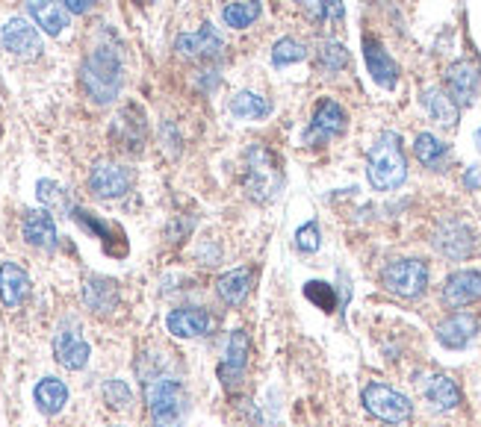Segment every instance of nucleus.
I'll use <instances>...</instances> for the list:
<instances>
[{
  "label": "nucleus",
  "instance_id": "13",
  "mask_svg": "<svg viewBox=\"0 0 481 427\" xmlns=\"http://www.w3.org/2000/svg\"><path fill=\"white\" fill-rule=\"evenodd\" d=\"M446 89L449 98L455 100L458 107H469L476 100V89H478V68L473 62H455L449 65L446 71Z\"/></svg>",
  "mask_w": 481,
  "mask_h": 427
},
{
  "label": "nucleus",
  "instance_id": "16",
  "mask_svg": "<svg viewBox=\"0 0 481 427\" xmlns=\"http://www.w3.org/2000/svg\"><path fill=\"white\" fill-rule=\"evenodd\" d=\"M21 236H24L27 245L42 248V250L57 248V239H60V236H57V225H53L51 212H44V210L27 212L24 221H21Z\"/></svg>",
  "mask_w": 481,
  "mask_h": 427
},
{
  "label": "nucleus",
  "instance_id": "23",
  "mask_svg": "<svg viewBox=\"0 0 481 427\" xmlns=\"http://www.w3.org/2000/svg\"><path fill=\"white\" fill-rule=\"evenodd\" d=\"M248 289H252V272L248 268H234V272L221 274L216 281V292L219 298L228 306H239L248 298Z\"/></svg>",
  "mask_w": 481,
  "mask_h": 427
},
{
  "label": "nucleus",
  "instance_id": "33",
  "mask_svg": "<svg viewBox=\"0 0 481 427\" xmlns=\"http://www.w3.org/2000/svg\"><path fill=\"white\" fill-rule=\"evenodd\" d=\"M304 295L317 304V306H322L325 312H331L337 306V298H334V289H331L328 283H319V281H310L308 286H304Z\"/></svg>",
  "mask_w": 481,
  "mask_h": 427
},
{
  "label": "nucleus",
  "instance_id": "17",
  "mask_svg": "<svg viewBox=\"0 0 481 427\" xmlns=\"http://www.w3.org/2000/svg\"><path fill=\"white\" fill-rule=\"evenodd\" d=\"M476 330H478V319H476V315H469V312H455V315H449L446 321H440V328H437V342H440L443 348L458 351V348L469 345V339L476 336Z\"/></svg>",
  "mask_w": 481,
  "mask_h": 427
},
{
  "label": "nucleus",
  "instance_id": "3",
  "mask_svg": "<svg viewBox=\"0 0 481 427\" xmlns=\"http://www.w3.org/2000/svg\"><path fill=\"white\" fill-rule=\"evenodd\" d=\"M366 178L378 192H390L396 186H402L405 178H408V162H405L402 142L396 133H384L373 147H369Z\"/></svg>",
  "mask_w": 481,
  "mask_h": 427
},
{
  "label": "nucleus",
  "instance_id": "9",
  "mask_svg": "<svg viewBox=\"0 0 481 427\" xmlns=\"http://www.w3.org/2000/svg\"><path fill=\"white\" fill-rule=\"evenodd\" d=\"M346 130V113L337 100H322L313 113V122L308 130V142L310 145H319V142H328V138L340 136Z\"/></svg>",
  "mask_w": 481,
  "mask_h": 427
},
{
  "label": "nucleus",
  "instance_id": "38",
  "mask_svg": "<svg viewBox=\"0 0 481 427\" xmlns=\"http://www.w3.org/2000/svg\"><path fill=\"white\" fill-rule=\"evenodd\" d=\"M299 4H304V0H299Z\"/></svg>",
  "mask_w": 481,
  "mask_h": 427
},
{
  "label": "nucleus",
  "instance_id": "30",
  "mask_svg": "<svg viewBox=\"0 0 481 427\" xmlns=\"http://www.w3.org/2000/svg\"><path fill=\"white\" fill-rule=\"evenodd\" d=\"M100 395H104L109 410H127L133 401V395H131V389H127L124 380H107L104 389H100Z\"/></svg>",
  "mask_w": 481,
  "mask_h": 427
},
{
  "label": "nucleus",
  "instance_id": "14",
  "mask_svg": "<svg viewBox=\"0 0 481 427\" xmlns=\"http://www.w3.org/2000/svg\"><path fill=\"white\" fill-rule=\"evenodd\" d=\"M481 298V272L473 268H464V272H455L443 286V304L446 306H467Z\"/></svg>",
  "mask_w": 481,
  "mask_h": 427
},
{
  "label": "nucleus",
  "instance_id": "31",
  "mask_svg": "<svg viewBox=\"0 0 481 427\" xmlns=\"http://www.w3.org/2000/svg\"><path fill=\"white\" fill-rule=\"evenodd\" d=\"M319 65L325 71H340L349 65V51L340 42H325L319 48Z\"/></svg>",
  "mask_w": 481,
  "mask_h": 427
},
{
  "label": "nucleus",
  "instance_id": "2",
  "mask_svg": "<svg viewBox=\"0 0 481 427\" xmlns=\"http://www.w3.org/2000/svg\"><path fill=\"white\" fill-rule=\"evenodd\" d=\"M80 80L86 95L95 100V104H113L122 91V62H118V53L109 48H95L86 57L80 68Z\"/></svg>",
  "mask_w": 481,
  "mask_h": 427
},
{
  "label": "nucleus",
  "instance_id": "32",
  "mask_svg": "<svg viewBox=\"0 0 481 427\" xmlns=\"http://www.w3.org/2000/svg\"><path fill=\"white\" fill-rule=\"evenodd\" d=\"M36 194H39V201L44 203V207H51V210H68L66 189H62V186H57L53 180H39V186H36Z\"/></svg>",
  "mask_w": 481,
  "mask_h": 427
},
{
  "label": "nucleus",
  "instance_id": "24",
  "mask_svg": "<svg viewBox=\"0 0 481 427\" xmlns=\"http://www.w3.org/2000/svg\"><path fill=\"white\" fill-rule=\"evenodd\" d=\"M422 104H425L429 115H431L437 124H443V127H455V124H458L461 107H458L455 100H452L443 89H429V91L422 95Z\"/></svg>",
  "mask_w": 481,
  "mask_h": 427
},
{
  "label": "nucleus",
  "instance_id": "18",
  "mask_svg": "<svg viewBox=\"0 0 481 427\" xmlns=\"http://www.w3.org/2000/svg\"><path fill=\"white\" fill-rule=\"evenodd\" d=\"M248 357H252V342L243 330H234L228 339V351H225V363H221L219 375L221 380L228 384H236L239 377L245 375V366H248Z\"/></svg>",
  "mask_w": 481,
  "mask_h": 427
},
{
  "label": "nucleus",
  "instance_id": "5",
  "mask_svg": "<svg viewBox=\"0 0 481 427\" xmlns=\"http://www.w3.org/2000/svg\"><path fill=\"white\" fill-rule=\"evenodd\" d=\"M381 283L399 298H420L429 286V268L422 259H396L384 268Z\"/></svg>",
  "mask_w": 481,
  "mask_h": 427
},
{
  "label": "nucleus",
  "instance_id": "27",
  "mask_svg": "<svg viewBox=\"0 0 481 427\" xmlns=\"http://www.w3.org/2000/svg\"><path fill=\"white\" fill-rule=\"evenodd\" d=\"M257 15H261V0H236V4H228L225 9H221L225 24L234 27V30H245V27H252V21H257Z\"/></svg>",
  "mask_w": 481,
  "mask_h": 427
},
{
  "label": "nucleus",
  "instance_id": "15",
  "mask_svg": "<svg viewBox=\"0 0 481 427\" xmlns=\"http://www.w3.org/2000/svg\"><path fill=\"white\" fill-rule=\"evenodd\" d=\"M364 59H366L369 74H373V80L381 89H393L396 83H399V65L390 59V53H387L375 39H369V36L364 39Z\"/></svg>",
  "mask_w": 481,
  "mask_h": 427
},
{
  "label": "nucleus",
  "instance_id": "37",
  "mask_svg": "<svg viewBox=\"0 0 481 427\" xmlns=\"http://www.w3.org/2000/svg\"><path fill=\"white\" fill-rule=\"evenodd\" d=\"M478 138H481V130H478Z\"/></svg>",
  "mask_w": 481,
  "mask_h": 427
},
{
  "label": "nucleus",
  "instance_id": "26",
  "mask_svg": "<svg viewBox=\"0 0 481 427\" xmlns=\"http://www.w3.org/2000/svg\"><path fill=\"white\" fill-rule=\"evenodd\" d=\"M413 154H416V160H420L425 169H443L449 160V145H443L437 136H431V133H420L416 136V142H413Z\"/></svg>",
  "mask_w": 481,
  "mask_h": 427
},
{
  "label": "nucleus",
  "instance_id": "7",
  "mask_svg": "<svg viewBox=\"0 0 481 427\" xmlns=\"http://www.w3.org/2000/svg\"><path fill=\"white\" fill-rule=\"evenodd\" d=\"M0 44H4V51L21 59H36L42 53V36L30 21H24V18H9V21L0 27Z\"/></svg>",
  "mask_w": 481,
  "mask_h": 427
},
{
  "label": "nucleus",
  "instance_id": "22",
  "mask_svg": "<svg viewBox=\"0 0 481 427\" xmlns=\"http://www.w3.org/2000/svg\"><path fill=\"white\" fill-rule=\"evenodd\" d=\"M33 398H36V407H39L44 415H57L62 413V407L68 404V386L57 377H44L36 384Z\"/></svg>",
  "mask_w": 481,
  "mask_h": 427
},
{
  "label": "nucleus",
  "instance_id": "11",
  "mask_svg": "<svg viewBox=\"0 0 481 427\" xmlns=\"http://www.w3.org/2000/svg\"><path fill=\"white\" fill-rule=\"evenodd\" d=\"M89 342L80 336L77 330H60L57 339H53V357L57 363L68 371H80L89 363Z\"/></svg>",
  "mask_w": 481,
  "mask_h": 427
},
{
  "label": "nucleus",
  "instance_id": "10",
  "mask_svg": "<svg viewBox=\"0 0 481 427\" xmlns=\"http://www.w3.org/2000/svg\"><path fill=\"white\" fill-rule=\"evenodd\" d=\"M434 248L449 259H467L473 254L476 239L469 233V227L461 225V221H443L437 236H434Z\"/></svg>",
  "mask_w": 481,
  "mask_h": 427
},
{
  "label": "nucleus",
  "instance_id": "20",
  "mask_svg": "<svg viewBox=\"0 0 481 427\" xmlns=\"http://www.w3.org/2000/svg\"><path fill=\"white\" fill-rule=\"evenodd\" d=\"M30 295V277L21 265L15 263H4L0 265V301L6 306H21Z\"/></svg>",
  "mask_w": 481,
  "mask_h": 427
},
{
  "label": "nucleus",
  "instance_id": "35",
  "mask_svg": "<svg viewBox=\"0 0 481 427\" xmlns=\"http://www.w3.org/2000/svg\"><path fill=\"white\" fill-rule=\"evenodd\" d=\"M317 18H322V21H343L346 18V9L340 0H319V6H317Z\"/></svg>",
  "mask_w": 481,
  "mask_h": 427
},
{
  "label": "nucleus",
  "instance_id": "12",
  "mask_svg": "<svg viewBox=\"0 0 481 427\" xmlns=\"http://www.w3.org/2000/svg\"><path fill=\"white\" fill-rule=\"evenodd\" d=\"M174 44H178V51L183 53V57H192V59H212L225 51V42H221V36L212 30L210 24H204L196 33L178 36V42Z\"/></svg>",
  "mask_w": 481,
  "mask_h": 427
},
{
  "label": "nucleus",
  "instance_id": "34",
  "mask_svg": "<svg viewBox=\"0 0 481 427\" xmlns=\"http://www.w3.org/2000/svg\"><path fill=\"white\" fill-rule=\"evenodd\" d=\"M322 245V236H319V225L317 221H308L304 227L295 230V248L304 250V254H313V250H319Z\"/></svg>",
  "mask_w": 481,
  "mask_h": 427
},
{
  "label": "nucleus",
  "instance_id": "21",
  "mask_svg": "<svg viewBox=\"0 0 481 427\" xmlns=\"http://www.w3.org/2000/svg\"><path fill=\"white\" fill-rule=\"evenodd\" d=\"M27 9L33 21L51 36H60L68 27V9L62 6V0H27Z\"/></svg>",
  "mask_w": 481,
  "mask_h": 427
},
{
  "label": "nucleus",
  "instance_id": "6",
  "mask_svg": "<svg viewBox=\"0 0 481 427\" xmlns=\"http://www.w3.org/2000/svg\"><path fill=\"white\" fill-rule=\"evenodd\" d=\"M133 186V171L127 165H118V162H109V160H100L95 162V169L89 174V189L95 198H104V201H116L122 194L131 192Z\"/></svg>",
  "mask_w": 481,
  "mask_h": 427
},
{
  "label": "nucleus",
  "instance_id": "1",
  "mask_svg": "<svg viewBox=\"0 0 481 427\" xmlns=\"http://www.w3.org/2000/svg\"><path fill=\"white\" fill-rule=\"evenodd\" d=\"M145 404L154 427H183L189 410L187 389L172 375H154L145 380Z\"/></svg>",
  "mask_w": 481,
  "mask_h": 427
},
{
  "label": "nucleus",
  "instance_id": "36",
  "mask_svg": "<svg viewBox=\"0 0 481 427\" xmlns=\"http://www.w3.org/2000/svg\"><path fill=\"white\" fill-rule=\"evenodd\" d=\"M62 6L68 9L74 15H86L92 6H95V0H62Z\"/></svg>",
  "mask_w": 481,
  "mask_h": 427
},
{
  "label": "nucleus",
  "instance_id": "4",
  "mask_svg": "<svg viewBox=\"0 0 481 427\" xmlns=\"http://www.w3.org/2000/svg\"><path fill=\"white\" fill-rule=\"evenodd\" d=\"M364 407L375 419H381L387 424H405L413 413L408 398L387 384H369L364 389Z\"/></svg>",
  "mask_w": 481,
  "mask_h": 427
},
{
  "label": "nucleus",
  "instance_id": "8",
  "mask_svg": "<svg viewBox=\"0 0 481 427\" xmlns=\"http://www.w3.org/2000/svg\"><path fill=\"white\" fill-rule=\"evenodd\" d=\"M165 328H169L172 336H178V339H198L210 333L212 319L207 310H201V306H180V310L169 312Z\"/></svg>",
  "mask_w": 481,
  "mask_h": 427
},
{
  "label": "nucleus",
  "instance_id": "25",
  "mask_svg": "<svg viewBox=\"0 0 481 427\" xmlns=\"http://www.w3.org/2000/svg\"><path fill=\"white\" fill-rule=\"evenodd\" d=\"M425 398H429V404L434 410L449 413L461 404V389L455 386V380L437 375V377H431L429 386H425Z\"/></svg>",
  "mask_w": 481,
  "mask_h": 427
},
{
  "label": "nucleus",
  "instance_id": "28",
  "mask_svg": "<svg viewBox=\"0 0 481 427\" xmlns=\"http://www.w3.org/2000/svg\"><path fill=\"white\" fill-rule=\"evenodd\" d=\"M230 113L239 115V118H252V122H257V118H266L272 113L269 100L254 95V91H239V95L230 100Z\"/></svg>",
  "mask_w": 481,
  "mask_h": 427
},
{
  "label": "nucleus",
  "instance_id": "19",
  "mask_svg": "<svg viewBox=\"0 0 481 427\" xmlns=\"http://www.w3.org/2000/svg\"><path fill=\"white\" fill-rule=\"evenodd\" d=\"M83 301L95 315H109L118 306V286L109 277H89L83 286Z\"/></svg>",
  "mask_w": 481,
  "mask_h": 427
},
{
  "label": "nucleus",
  "instance_id": "29",
  "mask_svg": "<svg viewBox=\"0 0 481 427\" xmlns=\"http://www.w3.org/2000/svg\"><path fill=\"white\" fill-rule=\"evenodd\" d=\"M308 57V48L299 42V39H281L272 48V65L284 68V65H293V62H301Z\"/></svg>",
  "mask_w": 481,
  "mask_h": 427
}]
</instances>
